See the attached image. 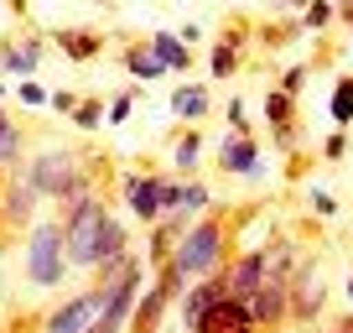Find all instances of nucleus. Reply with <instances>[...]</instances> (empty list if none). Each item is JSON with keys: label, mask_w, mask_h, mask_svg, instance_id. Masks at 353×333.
I'll list each match as a JSON object with an SVG mask.
<instances>
[{"label": "nucleus", "mask_w": 353, "mask_h": 333, "mask_svg": "<svg viewBox=\"0 0 353 333\" xmlns=\"http://www.w3.org/2000/svg\"><path fill=\"white\" fill-rule=\"evenodd\" d=\"M11 94L26 104V110H37V104H47V89L37 84V78H21V84H11Z\"/></svg>", "instance_id": "obj_31"}, {"label": "nucleus", "mask_w": 353, "mask_h": 333, "mask_svg": "<svg viewBox=\"0 0 353 333\" xmlns=\"http://www.w3.org/2000/svg\"><path fill=\"white\" fill-rule=\"evenodd\" d=\"M172 240H176V234L166 229V224H151V245H145V260H151V266H166V260H172Z\"/></svg>", "instance_id": "obj_29"}, {"label": "nucleus", "mask_w": 353, "mask_h": 333, "mask_svg": "<svg viewBox=\"0 0 353 333\" xmlns=\"http://www.w3.org/2000/svg\"><path fill=\"white\" fill-rule=\"evenodd\" d=\"M52 42H57V53H63L68 63H94V57L104 53V37L99 32H83V26H68V32H57Z\"/></svg>", "instance_id": "obj_17"}, {"label": "nucleus", "mask_w": 353, "mask_h": 333, "mask_svg": "<svg viewBox=\"0 0 353 333\" xmlns=\"http://www.w3.org/2000/svg\"><path fill=\"white\" fill-rule=\"evenodd\" d=\"M21 271L37 292H52L68 281V250H63V224L57 219H37L26 229V245H21Z\"/></svg>", "instance_id": "obj_4"}, {"label": "nucleus", "mask_w": 353, "mask_h": 333, "mask_svg": "<svg viewBox=\"0 0 353 333\" xmlns=\"http://www.w3.org/2000/svg\"><path fill=\"white\" fill-rule=\"evenodd\" d=\"M120 63H125V73H130L135 84H156V78L166 73V68L151 57V47H145V42H130V47L120 53Z\"/></svg>", "instance_id": "obj_21"}, {"label": "nucleus", "mask_w": 353, "mask_h": 333, "mask_svg": "<svg viewBox=\"0 0 353 333\" xmlns=\"http://www.w3.org/2000/svg\"><path fill=\"white\" fill-rule=\"evenodd\" d=\"M208 110H213V94L203 89V84H176V89H172V115H176V120L198 125Z\"/></svg>", "instance_id": "obj_18"}, {"label": "nucleus", "mask_w": 353, "mask_h": 333, "mask_svg": "<svg viewBox=\"0 0 353 333\" xmlns=\"http://www.w3.org/2000/svg\"><path fill=\"white\" fill-rule=\"evenodd\" d=\"M332 333H353V312H348V318H343V323H338Z\"/></svg>", "instance_id": "obj_38"}, {"label": "nucleus", "mask_w": 353, "mask_h": 333, "mask_svg": "<svg viewBox=\"0 0 353 333\" xmlns=\"http://www.w3.org/2000/svg\"><path fill=\"white\" fill-rule=\"evenodd\" d=\"M125 209L141 224H161L166 213H176V193H182V178L176 172H125Z\"/></svg>", "instance_id": "obj_5"}, {"label": "nucleus", "mask_w": 353, "mask_h": 333, "mask_svg": "<svg viewBox=\"0 0 353 333\" xmlns=\"http://www.w3.org/2000/svg\"><path fill=\"white\" fill-rule=\"evenodd\" d=\"M73 89H47V110H57V115H73Z\"/></svg>", "instance_id": "obj_34"}, {"label": "nucleus", "mask_w": 353, "mask_h": 333, "mask_svg": "<svg viewBox=\"0 0 353 333\" xmlns=\"http://www.w3.org/2000/svg\"><path fill=\"white\" fill-rule=\"evenodd\" d=\"M327 120H332V131H348V125H353V78H348V73H343L338 84H332Z\"/></svg>", "instance_id": "obj_23"}, {"label": "nucleus", "mask_w": 353, "mask_h": 333, "mask_svg": "<svg viewBox=\"0 0 353 333\" xmlns=\"http://www.w3.org/2000/svg\"><path fill=\"white\" fill-rule=\"evenodd\" d=\"M291 312V281H260L250 297V318L254 328H281Z\"/></svg>", "instance_id": "obj_10"}, {"label": "nucleus", "mask_w": 353, "mask_h": 333, "mask_svg": "<svg viewBox=\"0 0 353 333\" xmlns=\"http://www.w3.org/2000/svg\"><path fill=\"white\" fill-rule=\"evenodd\" d=\"M281 6H291V11H301V6H307V0H281Z\"/></svg>", "instance_id": "obj_40"}, {"label": "nucleus", "mask_w": 353, "mask_h": 333, "mask_svg": "<svg viewBox=\"0 0 353 333\" xmlns=\"http://www.w3.org/2000/svg\"><path fill=\"white\" fill-rule=\"evenodd\" d=\"M276 146H281V151H296V146H301V135H296V125H281V131H276Z\"/></svg>", "instance_id": "obj_36"}, {"label": "nucleus", "mask_w": 353, "mask_h": 333, "mask_svg": "<svg viewBox=\"0 0 353 333\" xmlns=\"http://www.w3.org/2000/svg\"><path fill=\"white\" fill-rule=\"evenodd\" d=\"M239 37L244 32H229V37H219V42L208 47V73L219 78V84H229V78L239 73Z\"/></svg>", "instance_id": "obj_19"}, {"label": "nucleus", "mask_w": 353, "mask_h": 333, "mask_svg": "<svg viewBox=\"0 0 353 333\" xmlns=\"http://www.w3.org/2000/svg\"><path fill=\"white\" fill-rule=\"evenodd\" d=\"M332 21H338V6H332V0H307V6H301V32H327Z\"/></svg>", "instance_id": "obj_26"}, {"label": "nucleus", "mask_w": 353, "mask_h": 333, "mask_svg": "<svg viewBox=\"0 0 353 333\" xmlns=\"http://www.w3.org/2000/svg\"><path fill=\"white\" fill-rule=\"evenodd\" d=\"M37 209H42V198H37L32 178H26V166L16 162L11 172H6V182H0V224L26 234V229L37 224Z\"/></svg>", "instance_id": "obj_8"}, {"label": "nucleus", "mask_w": 353, "mask_h": 333, "mask_svg": "<svg viewBox=\"0 0 353 333\" xmlns=\"http://www.w3.org/2000/svg\"><path fill=\"white\" fill-rule=\"evenodd\" d=\"M94 6H104V0H94Z\"/></svg>", "instance_id": "obj_42"}, {"label": "nucleus", "mask_w": 353, "mask_h": 333, "mask_svg": "<svg viewBox=\"0 0 353 333\" xmlns=\"http://www.w3.org/2000/svg\"><path fill=\"white\" fill-rule=\"evenodd\" d=\"M42 53H47V42L42 37H16V42H0V73L6 78H37V63H42Z\"/></svg>", "instance_id": "obj_11"}, {"label": "nucleus", "mask_w": 353, "mask_h": 333, "mask_svg": "<svg viewBox=\"0 0 353 333\" xmlns=\"http://www.w3.org/2000/svg\"><path fill=\"white\" fill-rule=\"evenodd\" d=\"M219 297H229V287H223V271H219V276H203V281H188V292L176 297V302H182V328L192 333V328H198V318H203V312H208Z\"/></svg>", "instance_id": "obj_14"}, {"label": "nucleus", "mask_w": 353, "mask_h": 333, "mask_svg": "<svg viewBox=\"0 0 353 333\" xmlns=\"http://www.w3.org/2000/svg\"><path fill=\"white\" fill-rule=\"evenodd\" d=\"M343 292H348V312H353V276H348V287H343Z\"/></svg>", "instance_id": "obj_41"}, {"label": "nucleus", "mask_w": 353, "mask_h": 333, "mask_svg": "<svg viewBox=\"0 0 353 333\" xmlns=\"http://www.w3.org/2000/svg\"><path fill=\"white\" fill-rule=\"evenodd\" d=\"M110 302V287H94L88 292H73L68 302H57L52 312H47V323H42V333H88V323L99 318V307Z\"/></svg>", "instance_id": "obj_9"}, {"label": "nucleus", "mask_w": 353, "mask_h": 333, "mask_svg": "<svg viewBox=\"0 0 353 333\" xmlns=\"http://www.w3.org/2000/svg\"><path fill=\"white\" fill-rule=\"evenodd\" d=\"M21 166H26V178H32V188H37V198H42V203H73V198L99 193L88 156H78L73 146H47V151H32Z\"/></svg>", "instance_id": "obj_1"}, {"label": "nucleus", "mask_w": 353, "mask_h": 333, "mask_svg": "<svg viewBox=\"0 0 353 333\" xmlns=\"http://www.w3.org/2000/svg\"><path fill=\"white\" fill-rule=\"evenodd\" d=\"M322 307H327V271H322L317 256H301V266L291 271V312L286 318L312 328L322 318Z\"/></svg>", "instance_id": "obj_6"}, {"label": "nucleus", "mask_w": 353, "mask_h": 333, "mask_svg": "<svg viewBox=\"0 0 353 333\" xmlns=\"http://www.w3.org/2000/svg\"><path fill=\"white\" fill-rule=\"evenodd\" d=\"M135 99H141L135 84H130V89H120L110 104H104V125H125V120H130V110H135Z\"/></svg>", "instance_id": "obj_28"}, {"label": "nucleus", "mask_w": 353, "mask_h": 333, "mask_svg": "<svg viewBox=\"0 0 353 333\" xmlns=\"http://www.w3.org/2000/svg\"><path fill=\"white\" fill-rule=\"evenodd\" d=\"M68 120H73L78 131H104V99H78Z\"/></svg>", "instance_id": "obj_27"}, {"label": "nucleus", "mask_w": 353, "mask_h": 333, "mask_svg": "<svg viewBox=\"0 0 353 333\" xmlns=\"http://www.w3.org/2000/svg\"><path fill=\"white\" fill-rule=\"evenodd\" d=\"M260 281H265V256L260 250H239V260L223 266V287H229V297H239V302H250Z\"/></svg>", "instance_id": "obj_15"}, {"label": "nucleus", "mask_w": 353, "mask_h": 333, "mask_svg": "<svg viewBox=\"0 0 353 333\" xmlns=\"http://www.w3.org/2000/svg\"><path fill=\"white\" fill-rule=\"evenodd\" d=\"M145 47H151V57L166 68V73H188V68H192V47H182L176 32H151Z\"/></svg>", "instance_id": "obj_16"}, {"label": "nucleus", "mask_w": 353, "mask_h": 333, "mask_svg": "<svg viewBox=\"0 0 353 333\" xmlns=\"http://www.w3.org/2000/svg\"><path fill=\"white\" fill-rule=\"evenodd\" d=\"M307 209L317 213V219H338V213H343V209H338V198H332L327 188H312V193H307Z\"/></svg>", "instance_id": "obj_30"}, {"label": "nucleus", "mask_w": 353, "mask_h": 333, "mask_svg": "<svg viewBox=\"0 0 353 333\" xmlns=\"http://www.w3.org/2000/svg\"><path fill=\"white\" fill-rule=\"evenodd\" d=\"M223 115H229V131H234V135H250V110H244V99H239V94H234V99L223 104Z\"/></svg>", "instance_id": "obj_32"}, {"label": "nucleus", "mask_w": 353, "mask_h": 333, "mask_svg": "<svg viewBox=\"0 0 353 333\" xmlns=\"http://www.w3.org/2000/svg\"><path fill=\"white\" fill-rule=\"evenodd\" d=\"M104 219H110V209H104L99 193L63 203V219H57V224H63L68 271H94V260H99V234H104Z\"/></svg>", "instance_id": "obj_3"}, {"label": "nucleus", "mask_w": 353, "mask_h": 333, "mask_svg": "<svg viewBox=\"0 0 353 333\" xmlns=\"http://www.w3.org/2000/svg\"><path fill=\"white\" fill-rule=\"evenodd\" d=\"M265 120H270V131H281V125H296V99L281 89L265 94Z\"/></svg>", "instance_id": "obj_25"}, {"label": "nucleus", "mask_w": 353, "mask_h": 333, "mask_svg": "<svg viewBox=\"0 0 353 333\" xmlns=\"http://www.w3.org/2000/svg\"><path fill=\"white\" fill-rule=\"evenodd\" d=\"M301 89H307V63H291L286 73H281V94H291V99H296Z\"/></svg>", "instance_id": "obj_33"}, {"label": "nucleus", "mask_w": 353, "mask_h": 333, "mask_svg": "<svg viewBox=\"0 0 353 333\" xmlns=\"http://www.w3.org/2000/svg\"><path fill=\"white\" fill-rule=\"evenodd\" d=\"M203 209H213V193L203 188L198 178H182V193H176V213H182V219H203Z\"/></svg>", "instance_id": "obj_24"}, {"label": "nucleus", "mask_w": 353, "mask_h": 333, "mask_svg": "<svg viewBox=\"0 0 353 333\" xmlns=\"http://www.w3.org/2000/svg\"><path fill=\"white\" fill-rule=\"evenodd\" d=\"M254 328V318H250V302H239V297H219L208 312L198 318V328L192 333H250Z\"/></svg>", "instance_id": "obj_12"}, {"label": "nucleus", "mask_w": 353, "mask_h": 333, "mask_svg": "<svg viewBox=\"0 0 353 333\" xmlns=\"http://www.w3.org/2000/svg\"><path fill=\"white\" fill-rule=\"evenodd\" d=\"M176 37H182V47H198V42H203V26H198V21H188Z\"/></svg>", "instance_id": "obj_37"}, {"label": "nucleus", "mask_w": 353, "mask_h": 333, "mask_svg": "<svg viewBox=\"0 0 353 333\" xmlns=\"http://www.w3.org/2000/svg\"><path fill=\"white\" fill-rule=\"evenodd\" d=\"M182 292H188L182 271H176V266H156V287H145L141 297H135L130 333H156V328H161V318H166V307H172Z\"/></svg>", "instance_id": "obj_7"}, {"label": "nucleus", "mask_w": 353, "mask_h": 333, "mask_svg": "<svg viewBox=\"0 0 353 333\" xmlns=\"http://www.w3.org/2000/svg\"><path fill=\"white\" fill-rule=\"evenodd\" d=\"M343 151H348V131H327V141H322V156H327V162H338Z\"/></svg>", "instance_id": "obj_35"}, {"label": "nucleus", "mask_w": 353, "mask_h": 333, "mask_svg": "<svg viewBox=\"0 0 353 333\" xmlns=\"http://www.w3.org/2000/svg\"><path fill=\"white\" fill-rule=\"evenodd\" d=\"M6 94H11V78H6V73H0V99H6Z\"/></svg>", "instance_id": "obj_39"}, {"label": "nucleus", "mask_w": 353, "mask_h": 333, "mask_svg": "<svg viewBox=\"0 0 353 333\" xmlns=\"http://www.w3.org/2000/svg\"><path fill=\"white\" fill-rule=\"evenodd\" d=\"M348 146H353V141H348Z\"/></svg>", "instance_id": "obj_43"}, {"label": "nucleus", "mask_w": 353, "mask_h": 333, "mask_svg": "<svg viewBox=\"0 0 353 333\" xmlns=\"http://www.w3.org/2000/svg\"><path fill=\"white\" fill-rule=\"evenodd\" d=\"M198 162H203V131L188 125V131L176 135V146H172V172H176V178H192Z\"/></svg>", "instance_id": "obj_20"}, {"label": "nucleus", "mask_w": 353, "mask_h": 333, "mask_svg": "<svg viewBox=\"0 0 353 333\" xmlns=\"http://www.w3.org/2000/svg\"><path fill=\"white\" fill-rule=\"evenodd\" d=\"M21 156H26V131L16 125V115L0 110V172H11Z\"/></svg>", "instance_id": "obj_22"}, {"label": "nucleus", "mask_w": 353, "mask_h": 333, "mask_svg": "<svg viewBox=\"0 0 353 333\" xmlns=\"http://www.w3.org/2000/svg\"><path fill=\"white\" fill-rule=\"evenodd\" d=\"M166 266L182 271V281H203V276H219L229 266V229H223L213 213L192 219L188 229L172 240V260Z\"/></svg>", "instance_id": "obj_2"}, {"label": "nucleus", "mask_w": 353, "mask_h": 333, "mask_svg": "<svg viewBox=\"0 0 353 333\" xmlns=\"http://www.w3.org/2000/svg\"><path fill=\"white\" fill-rule=\"evenodd\" d=\"M219 166L229 172V178H260V141L229 131L223 146H219Z\"/></svg>", "instance_id": "obj_13"}]
</instances>
